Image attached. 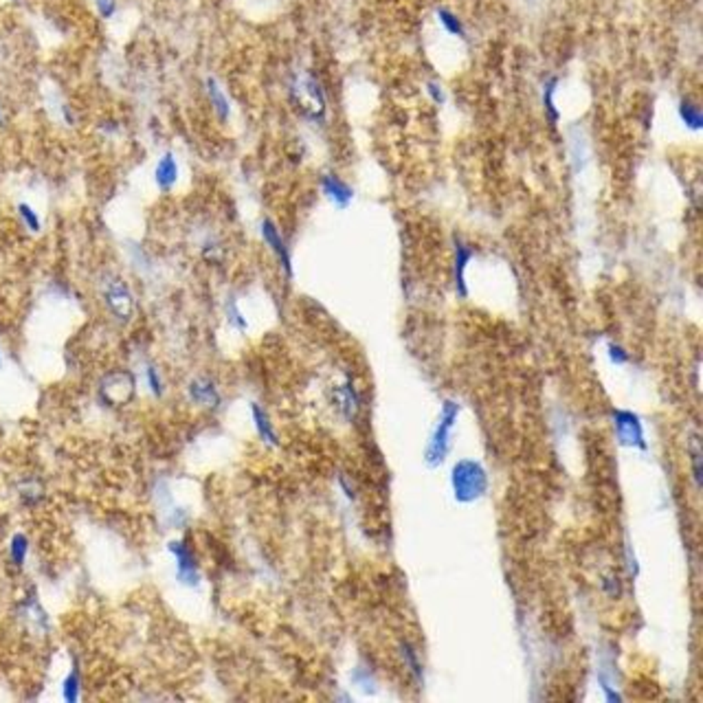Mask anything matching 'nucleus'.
I'll return each mask as SVG.
<instances>
[{
	"instance_id": "obj_25",
	"label": "nucleus",
	"mask_w": 703,
	"mask_h": 703,
	"mask_svg": "<svg viewBox=\"0 0 703 703\" xmlns=\"http://www.w3.org/2000/svg\"><path fill=\"white\" fill-rule=\"evenodd\" d=\"M607 356L613 365H627L631 361V354L620 346V343H613V341L607 346Z\"/></svg>"
},
{
	"instance_id": "obj_12",
	"label": "nucleus",
	"mask_w": 703,
	"mask_h": 703,
	"mask_svg": "<svg viewBox=\"0 0 703 703\" xmlns=\"http://www.w3.org/2000/svg\"><path fill=\"white\" fill-rule=\"evenodd\" d=\"M187 396L193 404H203V407H218L220 404V391L216 387V383L207 378V376H198L193 378L187 387Z\"/></svg>"
},
{
	"instance_id": "obj_9",
	"label": "nucleus",
	"mask_w": 703,
	"mask_h": 703,
	"mask_svg": "<svg viewBox=\"0 0 703 703\" xmlns=\"http://www.w3.org/2000/svg\"><path fill=\"white\" fill-rule=\"evenodd\" d=\"M319 187H321V193L328 198V203H332L336 209H348L354 200V189L350 187L348 181H343V178L339 174H323L319 178Z\"/></svg>"
},
{
	"instance_id": "obj_13",
	"label": "nucleus",
	"mask_w": 703,
	"mask_h": 703,
	"mask_svg": "<svg viewBox=\"0 0 703 703\" xmlns=\"http://www.w3.org/2000/svg\"><path fill=\"white\" fill-rule=\"evenodd\" d=\"M205 93H207L209 106H211V110H214L216 117L220 121H228V117H231V102H228L224 88L220 86V81L216 77L205 79Z\"/></svg>"
},
{
	"instance_id": "obj_18",
	"label": "nucleus",
	"mask_w": 703,
	"mask_h": 703,
	"mask_svg": "<svg viewBox=\"0 0 703 703\" xmlns=\"http://www.w3.org/2000/svg\"><path fill=\"white\" fill-rule=\"evenodd\" d=\"M9 556H11L13 565H18V567L25 565L27 556H29V538L22 532L11 536V541H9Z\"/></svg>"
},
{
	"instance_id": "obj_8",
	"label": "nucleus",
	"mask_w": 703,
	"mask_h": 703,
	"mask_svg": "<svg viewBox=\"0 0 703 703\" xmlns=\"http://www.w3.org/2000/svg\"><path fill=\"white\" fill-rule=\"evenodd\" d=\"M475 257V249L470 247L468 242L462 238L453 240V286L457 297L466 299L468 297V286H466V268Z\"/></svg>"
},
{
	"instance_id": "obj_23",
	"label": "nucleus",
	"mask_w": 703,
	"mask_h": 703,
	"mask_svg": "<svg viewBox=\"0 0 703 703\" xmlns=\"http://www.w3.org/2000/svg\"><path fill=\"white\" fill-rule=\"evenodd\" d=\"M145 387L150 389V394L154 398H161L163 391H165V385H163V378H161V374L154 365L145 367Z\"/></svg>"
},
{
	"instance_id": "obj_19",
	"label": "nucleus",
	"mask_w": 703,
	"mask_h": 703,
	"mask_svg": "<svg viewBox=\"0 0 703 703\" xmlns=\"http://www.w3.org/2000/svg\"><path fill=\"white\" fill-rule=\"evenodd\" d=\"M79 695H81V677H79V670L73 668L71 673L67 675V679L62 681V697H64V701L75 703V701H79Z\"/></svg>"
},
{
	"instance_id": "obj_1",
	"label": "nucleus",
	"mask_w": 703,
	"mask_h": 703,
	"mask_svg": "<svg viewBox=\"0 0 703 703\" xmlns=\"http://www.w3.org/2000/svg\"><path fill=\"white\" fill-rule=\"evenodd\" d=\"M288 97L290 104L306 121L321 123L328 114V100L325 90L315 73L299 71L288 81Z\"/></svg>"
},
{
	"instance_id": "obj_10",
	"label": "nucleus",
	"mask_w": 703,
	"mask_h": 703,
	"mask_svg": "<svg viewBox=\"0 0 703 703\" xmlns=\"http://www.w3.org/2000/svg\"><path fill=\"white\" fill-rule=\"evenodd\" d=\"M559 88H561V77L559 75H547L543 79V84H541V106H543L545 119L550 121L552 128H556L561 123V110H559V104H556Z\"/></svg>"
},
{
	"instance_id": "obj_20",
	"label": "nucleus",
	"mask_w": 703,
	"mask_h": 703,
	"mask_svg": "<svg viewBox=\"0 0 703 703\" xmlns=\"http://www.w3.org/2000/svg\"><path fill=\"white\" fill-rule=\"evenodd\" d=\"M224 315H226V321H228V325H231L233 330H238V332H247L249 321H247V317H244V313L240 310V306H238L236 299H228V301H226V306H224Z\"/></svg>"
},
{
	"instance_id": "obj_6",
	"label": "nucleus",
	"mask_w": 703,
	"mask_h": 703,
	"mask_svg": "<svg viewBox=\"0 0 703 703\" xmlns=\"http://www.w3.org/2000/svg\"><path fill=\"white\" fill-rule=\"evenodd\" d=\"M170 552L176 561V578L185 587H196L200 582L198 574V563H196L193 550L187 545V541H172Z\"/></svg>"
},
{
	"instance_id": "obj_2",
	"label": "nucleus",
	"mask_w": 703,
	"mask_h": 703,
	"mask_svg": "<svg viewBox=\"0 0 703 703\" xmlns=\"http://www.w3.org/2000/svg\"><path fill=\"white\" fill-rule=\"evenodd\" d=\"M451 486H453V495L460 503H470V501H477L488 493V472L486 468L475 462V460H460L453 466L451 472Z\"/></svg>"
},
{
	"instance_id": "obj_22",
	"label": "nucleus",
	"mask_w": 703,
	"mask_h": 703,
	"mask_svg": "<svg viewBox=\"0 0 703 703\" xmlns=\"http://www.w3.org/2000/svg\"><path fill=\"white\" fill-rule=\"evenodd\" d=\"M400 655H402L404 664L409 666V670H411V673H414V677H416L418 681H422V664H420V660H418L416 648H414L411 644H409V642H402V644H400Z\"/></svg>"
},
{
	"instance_id": "obj_26",
	"label": "nucleus",
	"mask_w": 703,
	"mask_h": 703,
	"mask_svg": "<svg viewBox=\"0 0 703 703\" xmlns=\"http://www.w3.org/2000/svg\"><path fill=\"white\" fill-rule=\"evenodd\" d=\"M95 9L104 20H110V18H114V13H117L119 3L117 0H95Z\"/></svg>"
},
{
	"instance_id": "obj_11",
	"label": "nucleus",
	"mask_w": 703,
	"mask_h": 703,
	"mask_svg": "<svg viewBox=\"0 0 703 703\" xmlns=\"http://www.w3.org/2000/svg\"><path fill=\"white\" fill-rule=\"evenodd\" d=\"M178 176H181V168H178V158L174 152H165L154 168V183L161 191H172L178 183Z\"/></svg>"
},
{
	"instance_id": "obj_15",
	"label": "nucleus",
	"mask_w": 703,
	"mask_h": 703,
	"mask_svg": "<svg viewBox=\"0 0 703 703\" xmlns=\"http://www.w3.org/2000/svg\"><path fill=\"white\" fill-rule=\"evenodd\" d=\"M435 20L437 25L442 27V31L446 36L451 38H457V40H468V29H466V22L462 20V15L460 13H455L453 9L449 7H435Z\"/></svg>"
},
{
	"instance_id": "obj_28",
	"label": "nucleus",
	"mask_w": 703,
	"mask_h": 703,
	"mask_svg": "<svg viewBox=\"0 0 703 703\" xmlns=\"http://www.w3.org/2000/svg\"><path fill=\"white\" fill-rule=\"evenodd\" d=\"M0 123H3V112H0Z\"/></svg>"
},
{
	"instance_id": "obj_16",
	"label": "nucleus",
	"mask_w": 703,
	"mask_h": 703,
	"mask_svg": "<svg viewBox=\"0 0 703 703\" xmlns=\"http://www.w3.org/2000/svg\"><path fill=\"white\" fill-rule=\"evenodd\" d=\"M334 402L339 407V411L343 414V418L352 420L358 414V407H361V398H358L356 389L352 385V381H346L343 385L334 387Z\"/></svg>"
},
{
	"instance_id": "obj_21",
	"label": "nucleus",
	"mask_w": 703,
	"mask_h": 703,
	"mask_svg": "<svg viewBox=\"0 0 703 703\" xmlns=\"http://www.w3.org/2000/svg\"><path fill=\"white\" fill-rule=\"evenodd\" d=\"M18 216H20L22 224L29 228L31 233H40L42 231V220L38 216V211L31 207L29 203H20L18 205Z\"/></svg>"
},
{
	"instance_id": "obj_27",
	"label": "nucleus",
	"mask_w": 703,
	"mask_h": 703,
	"mask_svg": "<svg viewBox=\"0 0 703 703\" xmlns=\"http://www.w3.org/2000/svg\"><path fill=\"white\" fill-rule=\"evenodd\" d=\"M0 367H3V352H0Z\"/></svg>"
},
{
	"instance_id": "obj_14",
	"label": "nucleus",
	"mask_w": 703,
	"mask_h": 703,
	"mask_svg": "<svg viewBox=\"0 0 703 703\" xmlns=\"http://www.w3.org/2000/svg\"><path fill=\"white\" fill-rule=\"evenodd\" d=\"M677 119L679 123L688 130V132H701L703 128V110L699 102H695L692 97H681L677 102Z\"/></svg>"
},
{
	"instance_id": "obj_24",
	"label": "nucleus",
	"mask_w": 703,
	"mask_h": 703,
	"mask_svg": "<svg viewBox=\"0 0 703 703\" xmlns=\"http://www.w3.org/2000/svg\"><path fill=\"white\" fill-rule=\"evenodd\" d=\"M424 90H427V97H429V100L435 106H444L446 104V88L439 84L437 79H429L427 86H424Z\"/></svg>"
},
{
	"instance_id": "obj_3",
	"label": "nucleus",
	"mask_w": 703,
	"mask_h": 703,
	"mask_svg": "<svg viewBox=\"0 0 703 703\" xmlns=\"http://www.w3.org/2000/svg\"><path fill=\"white\" fill-rule=\"evenodd\" d=\"M457 416H460V404L455 400H444L442 409H439V420H437V427L431 435V442L427 446V464L429 466H439L449 455L451 449V433L453 427L457 422Z\"/></svg>"
},
{
	"instance_id": "obj_4",
	"label": "nucleus",
	"mask_w": 703,
	"mask_h": 703,
	"mask_svg": "<svg viewBox=\"0 0 703 703\" xmlns=\"http://www.w3.org/2000/svg\"><path fill=\"white\" fill-rule=\"evenodd\" d=\"M102 299L106 303V308L110 310V315L114 319H119L121 323H128L130 319L135 317V295L130 286L121 280L117 275H106L104 282H102Z\"/></svg>"
},
{
	"instance_id": "obj_5",
	"label": "nucleus",
	"mask_w": 703,
	"mask_h": 703,
	"mask_svg": "<svg viewBox=\"0 0 703 703\" xmlns=\"http://www.w3.org/2000/svg\"><path fill=\"white\" fill-rule=\"evenodd\" d=\"M613 429H615V435H617V442L622 446H633V449L646 451V437H644L642 420L637 418L633 411L615 409L613 411Z\"/></svg>"
},
{
	"instance_id": "obj_17",
	"label": "nucleus",
	"mask_w": 703,
	"mask_h": 703,
	"mask_svg": "<svg viewBox=\"0 0 703 703\" xmlns=\"http://www.w3.org/2000/svg\"><path fill=\"white\" fill-rule=\"evenodd\" d=\"M251 418H253L255 431H257V435H259L261 442L268 444V446H277V444H280V437H277V433H275V429H273V422H271L268 414H266L264 409H261L257 402L251 404Z\"/></svg>"
},
{
	"instance_id": "obj_7",
	"label": "nucleus",
	"mask_w": 703,
	"mask_h": 703,
	"mask_svg": "<svg viewBox=\"0 0 703 703\" xmlns=\"http://www.w3.org/2000/svg\"><path fill=\"white\" fill-rule=\"evenodd\" d=\"M259 233H261L264 244L277 257V261H280V266L286 273V277H292V257H290L288 244H286V240L280 231V226H277L271 218H264L259 222Z\"/></svg>"
}]
</instances>
